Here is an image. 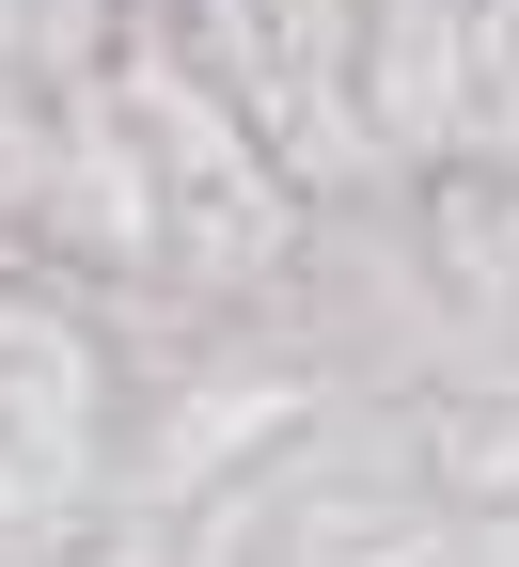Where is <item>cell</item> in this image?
I'll return each instance as SVG.
<instances>
[{
    "mask_svg": "<svg viewBox=\"0 0 519 567\" xmlns=\"http://www.w3.org/2000/svg\"><path fill=\"white\" fill-rule=\"evenodd\" d=\"M32 268H48V284H80V300H111V316H126V300H158V268H174V189H158V158H142V126H126V95H111V63L48 95Z\"/></svg>",
    "mask_w": 519,
    "mask_h": 567,
    "instance_id": "6da1fadb",
    "label": "cell"
},
{
    "mask_svg": "<svg viewBox=\"0 0 519 567\" xmlns=\"http://www.w3.org/2000/svg\"><path fill=\"white\" fill-rule=\"evenodd\" d=\"M457 80H473V0H362V142L378 174H457Z\"/></svg>",
    "mask_w": 519,
    "mask_h": 567,
    "instance_id": "7a4b0ae2",
    "label": "cell"
},
{
    "mask_svg": "<svg viewBox=\"0 0 519 567\" xmlns=\"http://www.w3.org/2000/svg\"><path fill=\"white\" fill-rule=\"evenodd\" d=\"M457 174H519V0H473V80H457Z\"/></svg>",
    "mask_w": 519,
    "mask_h": 567,
    "instance_id": "3957f363",
    "label": "cell"
},
{
    "mask_svg": "<svg viewBox=\"0 0 519 567\" xmlns=\"http://www.w3.org/2000/svg\"><path fill=\"white\" fill-rule=\"evenodd\" d=\"M126 48V0H0V63H17V80H95V63Z\"/></svg>",
    "mask_w": 519,
    "mask_h": 567,
    "instance_id": "277c9868",
    "label": "cell"
}]
</instances>
